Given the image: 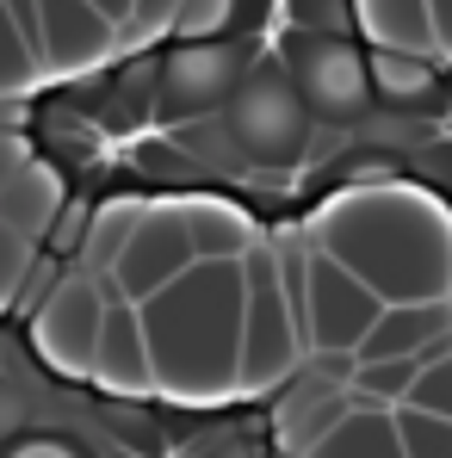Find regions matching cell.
Wrapping results in <instances>:
<instances>
[{
    "label": "cell",
    "instance_id": "ba28073f",
    "mask_svg": "<svg viewBox=\"0 0 452 458\" xmlns=\"http://www.w3.org/2000/svg\"><path fill=\"white\" fill-rule=\"evenodd\" d=\"M192 260H199V254H192V235H186V217H180V199H167V205H143V211H137V224L124 235L112 273H93V279H99L106 298L143 304L167 279H180Z\"/></svg>",
    "mask_w": 452,
    "mask_h": 458
},
{
    "label": "cell",
    "instance_id": "7a4b0ae2",
    "mask_svg": "<svg viewBox=\"0 0 452 458\" xmlns=\"http://www.w3.org/2000/svg\"><path fill=\"white\" fill-rule=\"evenodd\" d=\"M149 341V378L167 403L242 396V260H192L137 304Z\"/></svg>",
    "mask_w": 452,
    "mask_h": 458
},
{
    "label": "cell",
    "instance_id": "44dd1931",
    "mask_svg": "<svg viewBox=\"0 0 452 458\" xmlns=\"http://www.w3.org/2000/svg\"><path fill=\"white\" fill-rule=\"evenodd\" d=\"M409 409H422V415H440V421H452V353L447 360H428L422 372H415V384H409V396H403Z\"/></svg>",
    "mask_w": 452,
    "mask_h": 458
},
{
    "label": "cell",
    "instance_id": "484cf974",
    "mask_svg": "<svg viewBox=\"0 0 452 458\" xmlns=\"http://www.w3.org/2000/svg\"><path fill=\"white\" fill-rule=\"evenodd\" d=\"M25 161H31V143H25L19 131H0V186H6V180H13Z\"/></svg>",
    "mask_w": 452,
    "mask_h": 458
},
{
    "label": "cell",
    "instance_id": "6da1fadb",
    "mask_svg": "<svg viewBox=\"0 0 452 458\" xmlns=\"http://www.w3.org/2000/svg\"><path fill=\"white\" fill-rule=\"evenodd\" d=\"M310 242L328 260H341L354 279H366L384 304L452 298V211L447 199L409 180L341 186L316 211Z\"/></svg>",
    "mask_w": 452,
    "mask_h": 458
},
{
    "label": "cell",
    "instance_id": "f1b7e54d",
    "mask_svg": "<svg viewBox=\"0 0 452 458\" xmlns=\"http://www.w3.org/2000/svg\"><path fill=\"white\" fill-rule=\"evenodd\" d=\"M273 458H298V453H273Z\"/></svg>",
    "mask_w": 452,
    "mask_h": 458
},
{
    "label": "cell",
    "instance_id": "9a60e30c",
    "mask_svg": "<svg viewBox=\"0 0 452 458\" xmlns=\"http://www.w3.org/2000/svg\"><path fill=\"white\" fill-rule=\"evenodd\" d=\"M354 31L378 50L434 56V13L428 0H354Z\"/></svg>",
    "mask_w": 452,
    "mask_h": 458
},
{
    "label": "cell",
    "instance_id": "7c38bea8",
    "mask_svg": "<svg viewBox=\"0 0 452 458\" xmlns=\"http://www.w3.org/2000/svg\"><path fill=\"white\" fill-rule=\"evenodd\" d=\"M447 328H452V298H434V304H384L378 322L366 328V341L354 347V360H415Z\"/></svg>",
    "mask_w": 452,
    "mask_h": 458
},
{
    "label": "cell",
    "instance_id": "4fadbf2b",
    "mask_svg": "<svg viewBox=\"0 0 452 458\" xmlns=\"http://www.w3.org/2000/svg\"><path fill=\"white\" fill-rule=\"evenodd\" d=\"M63 205H69V186H63V174L56 167H44V161H25L6 186H0V224H13L19 235H50V224L63 217Z\"/></svg>",
    "mask_w": 452,
    "mask_h": 458
},
{
    "label": "cell",
    "instance_id": "d6986e66",
    "mask_svg": "<svg viewBox=\"0 0 452 458\" xmlns=\"http://www.w3.org/2000/svg\"><path fill=\"white\" fill-rule=\"evenodd\" d=\"M390 415H397L403 458H452V421H440V415H422V409H409V403H397Z\"/></svg>",
    "mask_w": 452,
    "mask_h": 458
},
{
    "label": "cell",
    "instance_id": "2e32d148",
    "mask_svg": "<svg viewBox=\"0 0 452 458\" xmlns=\"http://www.w3.org/2000/svg\"><path fill=\"white\" fill-rule=\"evenodd\" d=\"M303 458H403L397 415L390 409H347Z\"/></svg>",
    "mask_w": 452,
    "mask_h": 458
},
{
    "label": "cell",
    "instance_id": "8992f818",
    "mask_svg": "<svg viewBox=\"0 0 452 458\" xmlns=\"http://www.w3.org/2000/svg\"><path fill=\"white\" fill-rule=\"evenodd\" d=\"M279 63L298 81L303 106L316 124H360V112H372V56L366 38L354 31H279Z\"/></svg>",
    "mask_w": 452,
    "mask_h": 458
},
{
    "label": "cell",
    "instance_id": "603a6c76",
    "mask_svg": "<svg viewBox=\"0 0 452 458\" xmlns=\"http://www.w3.org/2000/svg\"><path fill=\"white\" fill-rule=\"evenodd\" d=\"M174 13H180V0H131V31L149 44L155 31L167 38V25H174Z\"/></svg>",
    "mask_w": 452,
    "mask_h": 458
},
{
    "label": "cell",
    "instance_id": "4316f807",
    "mask_svg": "<svg viewBox=\"0 0 452 458\" xmlns=\"http://www.w3.org/2000/svg\"><path fill=\"white\" fill-rule=\"evenodd\" d=\"M6 458H81V453H75V446H63V440H44V434H38V440H19Z\"/></svg>",
    "mask_w": 452,
    "mask_h": 458
},
{
    "label": "cell",
    "instance_id": "ffe728a7",
    "mask_svg": "<svg viewBox=\"0 0 452 458\" xmlns=\"http://www.w3.org/2000/svg\"><path fill=\"white\" fill-rule=\"evenodd\" d=\"M242 25V0H180L167 38H229Z\"/></svg>",
    "mask_w": 452,
    "mask_h": 458
},
{
    "label": "cell",
    "instance_id": "8fae6325",
    "mask_svg": "<svg viewBox=\"0 0 452 458\" xmlns=\"http://www.w3.org/2000/svg\"><path fill=\"white\" fill-rule=\"evenodd\" d=\"M87 384H99L106 396H155L149 378V341H143V322L137 304L124 298H106V322H99V347H93V372Z\"/></svg>",
    "mask_w": 452,
    "mask_h": 458
},
{
    "label": "cell",
    "instance_id": "5bb4252c",
    "mask_svg": "<svg viewBox=\"0 0 452 458\" xmlns=\"http://www.w3.org/2000/svg\"><path fill=\"white\" fill-rule=\"evenodd\" d=\"M180 217H186V235H192V254L199 260H242L254 242H260V229L254 217L242 211V205H229V199H180Z\"/></svg>",
    "mask_w": 452,
    "mask_h": 458
},
{
    "label": "cell",
    "instance_id": "cb8c5ba5",
    "mask_svg": "<svg viewBox=\"0 0 452 458\" xmlns=\"http://www.w3.org/2000/svg\"><path fill=\"white\" fill-rule=\"evenodd\" d=\"M13 428H25V390L0 366V440H13Z\"/></svg>",
    "mask_w": 452,
    "mask_h": 458
},
{
    "label": "cell",
    "instance_id": "5b68a950",
    "mask_svg": "<svg viewBox=\"0 0 452 458\" xmlns=\"http://www.w3.org/2000/svg\"><path fill=\"white\" fill-rule=\"evenodd\" d=\"M303 328L286 304V279H279V254L260 235L242 254V396H267L286 390L303 372Z\"/></svg>",
    "mask_w": 452,
    "mask_h": 458
},
{
    "label": "cell",
    "instance_id": "52a82bcc",
    "mask_svg": "<svg viewBox=\"0 0 452 458\" xmlns=\"http://www.w3.org/2000/svg\"><path fill=\"white\" fill-rule=\"evenodd\" d=\"M378 298L366 279H354L341 260H328L310 242V267H303V304H298V328L310 353H354L366 341V328L378 322Z\"/></svg>",
    "mask_w": 452,
    "mask_h": 458
},
{
    "label": "cell",
    "instance_id": "d4e9b609",
    "mask_svg": "<svg viewBox=\"0 0 452 458\" xmlns=\"http://www.w3.org/2000/svg\"><path fill=\"white\" fill-rule=\"evenodd\" d=\"M180 458H254V446L242 434H217V440H199L192 453H180Z\"/></svg>",
    "mask_w": 452,
    "mask_h": 458
},
{
    "label": "cell",
    "instance_id": "30bf717a",
    "mask_svg": "<svg viewBox=\"0 0 452 458\" xmlns=\"http://www.w3.org/2000/svg\"><path fill=\"white\" fill-rule=\"evenodd\" d=\"M124 50H143L131 25H112L87 0H38V56L44 75H93L118 63Z\"/></svg>",
    "mask_w": 452,
    "mask_h": 458
},
{
    "label": "cell",
    "instance_id": "e0dca14e",
    "mask_svg": "<svg viewBox=\"0 0 452 458\" xmlns=\"http://www.w3.org/2000/svg\"><path fill=\"white\" fill-rule=\"evenodd\" d=\"M366 56H372V93L378 99H390V106H428V99H440V63L434 56H415V50H378L366 44Z\"/></svg>",
    "mask_w": 452,
    "mask_h": 458
},
{
    "label": "cell",
    "instance_id": "7402d4cb",
    "mask_svg": "<svg viewBox=\"0 0 452 458\" xmlns=\"http://www.w3.org/2000/svg\"><path fill=\"white\" fill-rule=\"evenodd\" d=\"M31 267H38V254H31V235H19L13 224H0V310H13L19 285L31 279Z\"/></svg>",
    "mask_w": 452,
    "mask_h": 458
},
{
    "label": "cell",
    "instance_id": "277c9868",
    "mask_svg": "<svg viewBox=\"0 0 452 458\" xmlns=\"http://www.w3.org/2000/svg\"><path fill=\"white\" fill-rule=\"evenodd\" d=\"M267 44L248 38V31H229V38H167V50L149 56V118L180 131V124H199L235 93V81L248 75V63L260 56Z\"/></svg>",
    "mask_w": 452,
    "mask_h": 458
},
{
    "label": "cell",
    "instance_id": "83f0119b",
    "mask_svg": "<svg viewBox=\"0 0 452 458\" xmlns=\"http://www.w3.org/2000/svg\"><path fill=\"white\" fill-rule=\"evenodd\" d=\"M428 13H434V50L452 63V0H428Z\"/></svg>",
    "mask_w": 452,
    "mask_h": 458
},
{
    "label": "cell",
    "instance_id": "9c48e42d",
    "mask_svg": "<svg viewBox=\"0 0 452 458\" xmlns=\"http://www.w3.org/2000/svg\"><path fill=\"white\" fill-rule=\"evenodd\" d=\"M99 322H106V292H99L93 273H75V279H63V285L44 298L38 322H31V347H38V360H44L56 378L87 384L93 347H99Z\"/></svg>",
    "mask_w": 452,
    "mask_h": 458
},
{
    "label": "cell",
    "instance_id": "ac0fdd59",
    "mask_svg": "<svg viewBox=\"0 0 452 458\" xmlns=\"http://www.w3.org/2000/svg\"><path fill=\"white\" fill-rule=\"evenodd\" d=\"M44 56H38V44L13 25V13H6V0H0V99H25V93H38L44 87Z\"/></svg>",
    "mask_w": 452,
    "mask_h": 458
},
{
    "label": "cell",
    "instance_id": "3957f363",
    "mask_svg": "<svg viewBox=\"0 0 452 458\" xmlns=\"http://www.w3.org/2000/svg\"><path fill=\"white\" fill-rule=\"evenodd\" d=\"M211 118L224 124L229 149L242 155L254 174H267V186H286V174H298L303 155H310V131H316L298 81L286 75V63H279L273 44L248 63V75L235 81V93Z\"/></svg>",
    "mask_w": 452,
    "mask_h": 458
},
{
    "label": "cell",
    "instance_id": "f546056e",
    "mask_svg": "<svg viewBox=\"0 0 452 458\" xmlns=\"http://www.w3.org/2000/svg\"><path fill=\"white\" fill-rule=\"evenodd\" d=\"M447 211H452V205H447Z\"/></svg>",
    "mask_w": 452,
    "mask_h": 458
}]
</instances>
